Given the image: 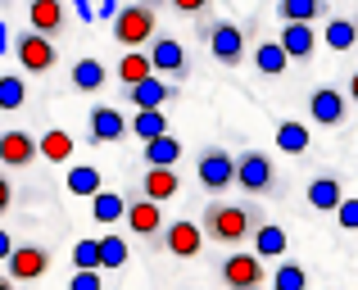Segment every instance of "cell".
Wrapping results in <instances>:
<instances>
[{"label":"cell","instance_id":"6da1fadb","mask_svg":"<svg viewBox=\"0 0 358 290\" xmlns=\"http://www.w3.org/2000/svg\"><path fill=\"white\" fill-rule=\"evenodd\" d=\"M259 222H263V213L254 209V204H209L200 227H204V236L218 240V245H241Z\"/></svg>","mask_w":358,"mask_h":290},{"label":"cell","instance_id":"7a4b0ae2","mask_svg":"<svg viewBox=\"0 0 358 290\" xmlns=\"http://www.w3.org/2000/svg\"><path fill=\"white\" fill-rule=\"evenodd\" d=\"M109 32H114V41L122 45V50H136V45H145L150 36H155V5H145V0L118 5V14L109 18Z\"/></svg>","mask_w":358,"mask_h":290},{"label":"cell","instance_id":"3957f363","mask_svg":"<svg viewBox=\"0 0 358 290\" xmlns=\"http://www.w3.org/2000/svg\"><path fill=\"white\" fill-rule=\"evenodd\" d=\"M200 41L209 45V55L218 64H227V68H236V64H245V32L236 23H200Z\"/></svg>","mask_w":358,"mask_h":290},{"label":"cell","instance_id":"277c9868","mask_svg":"<svg viewBox=\"0 0 358 290\" xmlns=\"http://www.w3.org/2000/svg\"><path fill=\"white\" fill-rule=\"evenodd\" d=\"M14 59H18V68L23 73H50L55 64H59V50H55V41L45 32H23L14 41Z\"/></svg>","mask_w":358,"mask_h":290},{"label":"cell","instance_id":"5b68a950","mask_svg":"<svg viewBox=\"0 0 358 290\" xmlns=\"http://www.w3.org/2000/svg\"><path fill=\"white\" fill-rule=\"evenodd\" d=\"M195 177H200L204 191H227V186H236V154H227L222 145H209L195 159Z\"/></svg>","mask_w":358,"mask_h":290},{"label":"cell","instance_id":"8992f818","mask_svg":"<svg viewBox=\"0 0 358 290\" xmlns=\"http://www.w3.org/2000/svg\"><path fill=\"white\" fill-rule=\"evenodd\" d=\"M159 236H164V249L177 254V259H195L204 249V227L191 222V218H177V222H168V227H159Z\"/></svg>","mask_w":358,"mask_h":290},{"label":"cell","instance_id":"52a82bcc","mask_svg":"<svg viewBox=\"0 0 358 290\" xmlns=\"http://www.w3.org/2000/svg\"><path fill=\"white\" fill-rule=\"evenodd\" d=\"M127 100H131V109L168 105V100H177V82H168L164 73H145V78L127 82Z\"/></svg>","mask_w":358,"mask_h":290},{"label":"cell","instance_id":"ba28073f","mask_svg":"<svg viewBox=\"0 0 358 290\" xmlns=\"http://www.w3.org/2000/svg\"><path fill=\"white\" fill-rule=\"evenodd\" d=\"M218 277H222V286H231V290H254V286H263V259L259 254H227L222 259V268H218Z\"/></svg>","mask_w":358,"mask_h":290},{"label":"cell","instance_id":"9c48e42d","mask_svg":"<svg viewBox=\"0 0 358 290\" xmlns=\"http://www.w3.org/2000/svg\"><path fill=\"white\" fill-rule=\"evenodd\" d=\"M272 182H277V173H272V159L268 154L250 150V154L236 159V186H245L250 195H268Z\"/></svg>","mask_w":358,"mask_h":290},{"label":"cell","instance_id":"30bf717a","mask_svg":"<svg viewBox=\"0 0 358 290\" xmlns=\"http://www.w3.org/2000/svg\"><path fill=\"white\" fill-rule=\"evenodd\" d=\"M345 114H350V96L336 87H317L313 96H308V118H313L317 127H341Z\"/></svg>","mask_w":358,"mask_h":290},{"label":"cell","instance_id":"8fae6325","mask_svg":"<svg viewBox=\"0 0 358 290\" xmlns=\"http://www.w3.org/2000/svg\"><path fill=\"white\" fill-rule=\"evenodd\" d=\"M5 263H9V282H36V277L50 273V249H41V245H14Z\"/></svg>","mask_w":358,"mask_h":290},{"label":"cell","instance_id":"7c38bea8","mask_svg":"<svg viewBox=\"0 0 358 290\" xmlns=\"http://www.w3.org/2000/svg\"><path fill=\"white\" fill-rule=\"evenodd\" d=\"M87 127H91V141H96V145H114V141L127 136V118H122V109H109V105L91 109Z\"/></svg>","mask_w":358,"mask_h":290},{"label":"cell","instance_id":"4fadbf2b","mask_svg":"<svg viewBox=\"0 0 358 290\" xmlns=\"http://www.w3.org/2000/svg\"><path fill=\"white\" fill-rule=\"evenodd\" d=\"M150 68L155 73H173V78H182L186 73V50L182 41H173V36H150Z\"/></svg>","mask_w":358,"mask_h":290},{"label":"cell","instance_id":"5bb4252c","mask_svg":"<svg viewBox=\"0 0 358 290\" xmlns=\"http://www.w3.org/2000/svg\"><path fill=\"white\" fill-rule=\"evenodd\" d=\"M27 23L45 36H59L69 23V9H64V0H27Z\"/></svg>","mask_w":358,"mask_h":290},{"label":"cell","instance_id":"9a60e30c","mask_svg":"<svg viewBox=\"0 0 358 290\" xmlns=\"http://www.w3.org/2000/svg\"><path fill=\"white\" fill-rule=\"evenodd\" d=\"M32 159H36V136L18 132V127L0 132V164L5 168H27Z\"/></svg>","mask_w":358,"mask_h":290},{"label":"cell","instance_id":"2e32d148","mask_svg":"<svg viewBox=\"0 0 358 290\" xmlns=\"http://www.w3.org/2000/svg\"><path fill=\"white\" fill-rule=\"evenodd\" d=\"M281 50L290 55V59H313L317 50V27L313 23H281Z\"/></svg>","mask_w":358,"mask_h":290},{"label":"cell","instance_id":"e0dca14e","mask_svg":"<svg viewBox=\"0 0 358 290\" xmlns=\"http://www.w3.org/2000/svg\"><path fill=\"white\" fill-rule=\"evenodd\" d=\"M177 186H182V182H177V164H145L141 191H145L150 200H159V204H164V200H173V195H177Z\"/></svg>","mask_w":358,"mask_h":290},{"label":"cell","instance_id":"ac0fdd59","mask_svg":"<svg viewBox=\"0 0 358 290\" xmlns=\"http://www.w3.org/2000/svg\"><path fill=\"white\" fill-rule=\"evenodd\" d=\"M122 222H127L136 236H159V227H164V213H159V200H131L127 213H122Z\"/></svg>","mask_w":358,"mask_h":290},{"label":"cell","instance_id":"d6986e66","mask_svg":"<svg viewBox=\"0 0 358 290\" xmlns=\"http://www.w3.org/2000/svg\"><path fill=\"white\" fill-rule=\"evenodd\" d=\"M250 245H254L259 259H281L286 245H290V236H286V227H277V222H259V227L250 231Z\"/></svg>","mask_w":358,"mask_h":290},{"label":"cell","instance_id":"ffe728a7","mask_svg":"<svg viewBox=\"0 0 358 290\" xmlns=\"http://www.w3.org/2000/svg\"><path fill=\"white\" fill-rule=\"evenodd\" d=\"M341 195H345V186H341V177H336V173H322V177L308 182V204H313L317 213H331L336 204H341Z\"/></svg>","mask_w":358,"mask_h":290},{"label":"cell","instance_id":"44dd1931","mask_svg":"<svg viewBox=\"0 0 358 290\" xmlns=\"http://www.w3.org/2000/svg\"><path fill=\"white\" fill-rule=\"evenodd\" d=\"M127 132L136 136V141H150V136L168 132V109L155 105V109H136V114L127 118Z\"/></svg>","mask_w":358,"mask_h":290},{"label":"cell","instance_id":"7402d4cb","mask_svg":"<svg viewBox=\"0 0 358 290\" xmlns=\"http://www.w3.org/2000/svg\"><path fill=\"white\" fill-rule=\"evenodd\" d=\"M277 14L281 23H317L331 9H327V0H277Z\"/></svg>","mask_w":358,"mask_h":290},{"label":"cell","instance_id":"603a6c76","mask_svg":"<svg viewBox=\"0 0 358 290\" xmlns=\"http://www.w3.org/2000/svg\"><path fill=\"white\" fill-rule=\"evenodd\" d=\"M122 213H127V200H122L118 191H105V186H100V191L91 195V218L96 222L114 227V222H122Z\"/></svg>","mask_w":358,"mask_h":290},{"label":"cell","instance_id":"cb8c5ba5","mask_svg":"<svg viewBox=\"0 0 358 290\" xmlns=\"http://www.w3.org/2000/svg\"><path fill=\"white\" fill-rule=\"evenodd\" d=\"M322 41L331 45V50H354V41H358V23H354V18H341V14H327Z\"/></svg>","mask_w":358,"mask_h":290},{"label":"cell","instance_id":"d4e9b609","mask_svg":"<svg viewBox=\"0 0 358 290\" xmlns=\"http://www.w3.org/2000/svg\"><path fill=\"white\" fill-rule=\"evenodd\" d=\"M254 68H259L263 78H281V73L290 68V55L281 50V41H263L259 50H254Z\"/></svg>","mask_w":358,"mask_h":290},{"label":"cell","instance_id":"484cf974","mask_svg":"<svg viewBox=\"0 0 358 290\" xmlns=\"http://www.w3.org/2000/svg\"><path fill=\"white\" fill-rule=\"evenodd\" d=\"M141 154H145V164H177V159H182V141H177L173 132H159L141 145Z\"/></svg>","mask_w":358,"mask_h":290},{"label":"cell","instance_id":"4316f807","mask_svg":"<svg viewBox=\"0 0 358 290\" xmlns=\"http://www.w3.org/2000/svg\"><path fill=\"white\" fill-rule=\"evenodd\" d=\"M73 150H78V145H73V136H69V132H59V127H50V132L36 141V154L50 159V164H69Z\"/></svg>","mask_w":358,"mask_h":290},{"label":"cell","instance_id":"83f0119b","mask_svg":"<svg viewBox=\"0 0 358 290\" xmlns=\"http://www.w3.org/2000/svg\"><path fill=\"white\" fill-rule=\"evenodd\" d=\"M308 141H313V136H308V123H277V145H281V154H304L308 150Z\"/></svg>","mask_w":358,"mask_h":290},{"label":"cell","instance_id":"f1b7e54d","mask_svg":"<svg viewBox=\"0 0 358 290\" xmlns=\"http://www.w3.org/2000/svg\"><path fill=\"white\" fill-rule=\"evenodd\" d=\"M64 186H69V195H82V200H91V195L100 191V173H96L91 164H78V168H69Z\"/></svg>","mask_w":358,"mask_h":290},{"label":"cell","instance_id":"f546056e","mask_svg":"<svg viewBox=\"0 0 358 290\" xmlns=\"http://www.w3.org/2000/svg\"><path fill=\"white\" fill-rule=\"evenodd\" d=\"M23 105H27L23 73H0V109H23Z\"/></svg>","mask_w":358,"mask_h":290},{"label":"cell","instance_id":"4dcf8cb0","mask_svg":"<svg viewBox=\"0 0 358 290\" xmlns=\"http://www.w3.org/2000/svg\"><path fill=\"white\" fill-rule=\"evenodd\" d=\"M73 87L78 91H100L105 87V64L100 59H78L73 64Z\"/></svg>","mask_w":358,"mask_h":290},{"label":"cell","instance_id":"1f68e13d","mask_svg":"<svg viewBox=\"0 0 358 290\" xmlns=\"http://www.w3.org/2000/svg\"><path fill=\"white\" fill-rule=\"evenodd\" d=\"M145 73H155L150 68V55L141 50H122V59H118V78H122V87H127V82H136V78H145Z\"/></svg>","mask_w":358,"mask_h":290},{"label":"cell","instance_id":"d6a6232c","mask_svg":"<svg viewBox=\"0 0 358 290\" xmlns=\"http://www.w3.org/2000/svg\"><path fill=\"white\" fill-rule=\"evenodd\" d=\"M127 263V236H100V268Z\"/></svg>","mask_w":358,"mask_h":290},{"label":"cell","instance_id":"836d02e7","mask_svg":"<svg viewBox=\"0 0 358 290\" xmlns=\"http://www.w3.org/2000/svg\"><path fill=\"white\" fill-rule=\"evenodd\" d=\"M272 286H277V290H304L308 286V273L299 263H281L277 277H272Z\"/></svg>","mask_w":358,"mask_h":290},{"label":"cell","instance_id":"e575fe53","mask_svg":"<svg viewBox=\"0 0 358 290\" xmlns=\"http://www.w3.org/2000/svg\"><path fill=\"white\" fill-rule=\"evenodd\" d=\"M331 213L345 231H358V195H341V204H336Z\"/></svg>","mask_w":358,"mask_h":290},{"label":"cell","instance_id":"d590c367","mask_svg":"<svg viewBox=\"0 0 358 290\" xmlns=\"http://www.w3.org/2000/svg\"><path fill=\"white\" fill-rule=\"evenodd\" d=\"M73 268H100V240H78L73 245Z\"/></svg>","mask_w":358,"mask_h":290},{"label":"cell","instance_id":"8d00e7d4","mask_svg":"<svg viewBox=\"0 0 358 290\" xmlns=\"http://www.w3.org/2000/svg\"><path fill=\"white\" fill-rule=\"evenodd\" d=\"M69 286L73 290H100V268H78Z\"/></svg>","mask_w":358,"mask_h":290},{"label":"cell","instance_id":"74e56055","mask_svg":"<svg viewBox=\"0 0 358 290\" xmlns=\"http://www.w3.org/2000/svg\"><path fill=\"white\" fill-rule=\"evenodd\" d=\"M173 9H177V14H204L209 0H173Z\"/></svg>","mask_w":358,"mask_h":290},{"label":"cell","instance_id":"f35d334b","mask_svg":"<svg viewBox=\"0 0 358 290\" xmlns=\"http://www.w3.org/2000/svg\"><path fill=\"white\" fill-rule=\"evenodd\" d=\"M9 204H14V182L0 173V213H9Z\"/></svg>","mask_w":358,"mask_h":290},{"label":"cell","instance_id":"ab89813d","mask_svg":"<svg viewBox=\"0 0 358 290\" xmlns=\"http://www.w3.org/2000/svg\"><path fill=\"white\" fill-rule=\"evenodd\" d=\"M73 14H78L82 23H96V5H91V0H73Z\"/></svg>","mask_w":358,"mask_h":290},{"label":"cell","instance_id":"60d3db41","mask_svg":"<svg viewBox=\"0 0 358 290\" xmlns=\"http://www.w3.org/2000/svg\"><path fill=\"white\" fill-rule=\"evenodd\" d=\"M118 5H122V0H100V5H96V18H105V23H109V18L118 14Z\"/></svg>","mask_w":358,"mask_h":290},{"label":"cell","instance_id":"b9f144b4","mask_svg":"<svg viewBox=\"0 0 358 290\" xmlns=\"http://www.w3.org/2000/svg\"><path fill=\"white\" fill-rule=\"evenodd\" d=\"M9 249H14V236H9V231L0 227V263H5V259H9Z\"/></svg>","mask_w":358,"mask_h":290},{"label":"cell","instance_id":"7bdbcfd3","mask_svg":"<svg viewBox=\"0 0 358 290\" xmlns=\"http://www.w3.org/2000/svg\"><path fill=\"white\" fill-rule=\"evenodd\" d=\"M345 96H350L354 105H358V73H354V78H350V87H345Z\"/></svg>","mask_w":358,"mask_h":290},{"label":"cell","instance_id":"ee69618b","mask_svg":"<svg viewBox=\"0 0 358 290\" xmlns=\"http://www.w3.org/2000/svg\"><path fill=\"white\" fill-rule=\"evenodd\" d=\"M5 50H9V27L0 23V55H5Z\"/></svg>","mask_w":358,"mask_h":290},{"label":"cell","instance_id":"f6af8a7d","mask_svg":"<svg viewBox=\"0 0 358 290\" xmlns=\"http://www.w3.org/2000/svg\"><path fill=\"white\" fill-rule=\"evenodd\" d=\"M145 5H159V0H145Z\"/></svg>","mask_w":358,"mask_h":290}]
</instances>
